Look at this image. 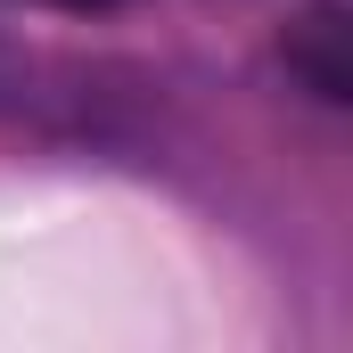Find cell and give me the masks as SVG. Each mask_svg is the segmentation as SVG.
I'll use <instances>...</instances> for the list:
<instances>
[{"mask_svg": "<svg viewBox=\"0 0 353 353\" xmlns=\"http://www.w3.org/2000/svg\"><path fill=\"white\" fill-rule=\"evenodd\" d=\"M41 8H123V0H41Z\"/></svg>", "mask_w": 353, "mask_h": 353, "instance_id": "2", "label": "cell"}, {"mask_svg": "<svg viewBox=\"0 0 353 353\" xmlns=\"http://www.w3.org/2000/svg\"><path fill=\"white\" fill-rule=\"evenodd\" d=\"M279 58L312 99L345 107L353 99V8L345 0H304L288 17V33H279Z\"/></svg>", "mask_w": 353, "mask_h": 353, "instance_id": "1", "label": "cell"}]
</instances>
